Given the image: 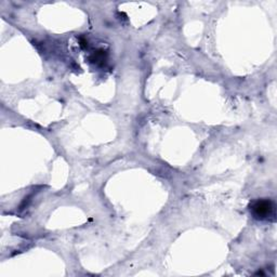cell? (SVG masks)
<instances>
[{
	"instance_id": "6da1fadb",
	"label": "cell",
	"mask_w": 277,
	"mask_h": 277,
	"mask_svg": "<svg viewBox=\"0 0 277 277\" xmlns=\"http://www.w3.org/2000/svg\"><path fill=\"white\" fill-rule=\"evenodd\" d=\"M250 214L258 221H276V204L269 198L255 199L249 205Z\"/></svg>"
},
{
	"instance_id": "7a4b0ae2",
	"label": "cell",
	"mask_w": 277,
	"mask_h": 277,
	"mask_svg": "<svg viewBox=\"0 0 277 277\" xmlns=\"http://www.w3.org/2000/svg\"><path fill=\"white\" fill-rule=\"evenodd\" d=\"M91 61L93 63H97V64H99L100 62L105 61V53H104V51L95 52L94 55L91 56Z\"/></svg>"
}]
</instances>
